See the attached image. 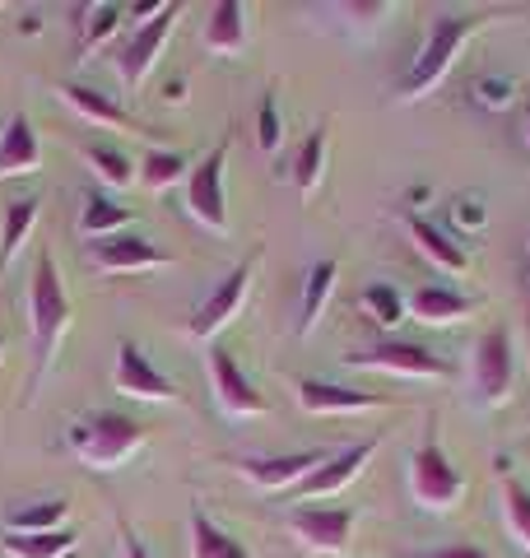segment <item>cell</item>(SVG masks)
I'll return each mask as SVG.
<instances>
[{"label": "cell", "instance_id": "6da1fadb", "mask_svg": "<svg viewBox=\"0 0 530 558\" xmlns=\"http://www.w3.org/2000/svg\"><path fill=\"white\" fill-rule=\"evenodd\" d=\"M489 24H493V14H437L429 24V38H423L419 57L410 61V70H405V80H400V98L414 102L423 94H433L442 75L451 70L456 51H461L474 33H484Z\"/></svg>", "mask_w": 530, "mask_h": 558}, {"label": "cell", "instance_id": "7a4b0ae2", "mask_svg": "<svg viewBox=\"0 0 530 558\" xmlns=\"http://www.w3.org/2000/svg\"><path fill=\"white\" fill-rule=\"evenodd\" d=\"M28 326H33V387L47 377L51 368V354L70 326V299H65V284H61V270L57 260L43 256L38 270H33V289H28Z\"/></svg>", "mask_w": 530, "mask_h": 558}, {"label": "cell", "instance_id": "3957f363", "mask_svg": "<svg viewBox=\"0 0 530 558\" xmlns=\"http://www.w3.org/2000/svg\"><path fill=\"white\" fill-rule=\"evenodd\" d=\"M145 438L149 433H145L140 418L117 414V410H98V414H88L70 428V451L94 470H117L121 461H131L135 451L145 447Z\"/></svg>", "mask_w": 530, "mask_h": 558}, {"label": "cell", "instance_id": "277c9868", "mask_svg": "<svg viewBox=\"0 0 530 558\" xmlns=\"http://www.w3.org/2000/svg\"><path fill=\"white\" fill-rule=\"evenodd\" d=\"M461 494H466L461 470L447 461L437 433H429V438L419 442V451L410 457V498L419 502V508H429V512H447V508L461 502Z\"/></svg>", "mask_w": 530, "mask_h": 558}, {"label": "cell", "instance_id": "5b68a950", "mask_svg": "<svg viewBox=\"0 0 530 558\" xmlns=\"http://www.w3.org/2000/svg\"><path fill=\"white\" fill-rule=\"evenodd\" d=\"M177 14H182V5H177V0H168L164 14H154L149 24L131 28L127 38L117 43V57H112V65H117V75H121V84H127L131 94L140 89V84H145V75H149L154 61H158V51H164V43L172 38Z\"/></svg>", "mask_w": 530, "mask_h": 558}, {"label": "cell", "instance_id": "8992f818", "mask_svg": "<svg viewBox=\"0 0 530 558\" xmlns=\"http://www.w3.org/2000/svg\"><path fill=\"white\" fill-rule=\"evenodd\" d=\"M224 168H228V140H219L205 159L186 172V209L209 233H228V196H224Z\"/></svg>", "mask_w": 530, "mask_h": 558}, {"label": "cell", "instance_id": "52a82bcc", "mask_svg": "<svg viewBox=\"0 0 530 558\" xmlns=\"http://www.w3.org/2000/svg\"><path fill=\"white\" fill-rule=\"evenodd\" d=\"M349 368H373V373H392V377H429V381H447L451 363L429 354L423 344H405V340H382L368 349H353L345 354Z\"/></svg>", "mask_w": 530, "mask_h": 558}, {"label": "cell", "instance_id": "ba28073f", "mask_svg": "<svg viewBox=\"0 0 530 558\" xmlns=\"http://www.w3.org/2000/svg\"><path fill=\"white\" fill-rule=\"evenodd\" d=\"M252 275H256V256L238 260V266L215 284V293H209V299H205L196 312H191L186 336H191V340H215L219 330L238 317V307H242V299H246V289H252Z\"/></svg>", "mask_w": 530, "mask_h": 558}, {"label": "cell", "instance_id": "9c48e42d", "mask_svg": "<svg viewBox=\"0 0 530 558\" xmlns=\"http://www.w3.org/2000/svg\"><path fill=\"white\" fill-rule=\"evenodd\" d=\"M474 396L484 410H498L511 396V330L493 326L474 344Z\"/></svg>", "mask_w": 530, "mask_h": 558}, {"label": "cell", "instance_id": "30bf717a", "mask_svg": "<svg viewBox=\"0 0 530 558\" xmlns=\"http://www.w3.org/2000/svg\"><path fill=\"white\" fill-rule=\"evenodd\" d=\"M209 387H215V400L224 405V414H233V418H252L270 410L265 396L256 391V381L238 368V359L224 344L209 349Z\"/></svg>", "mask_w": 530, "mask_h": 558}, {"label": "cell", "instance_id": "8fae6325", "mask_svg": "<svg viewBox=\"0 0 530 558\" xmlns=\"http://www.w3.org/2000/svg\"><path fill=\"white\" fill-rule=\"evenodd\" d=\"M353 521L359 517L349 508H293L289 512L293 535L316 554H345L353 539Z\"/></svg>", "mask_w": 530, "mask_h": 558}, {"label": "cell", "instance_id": "7c38bea8", "mask_svg": "<svg viewBox=\"0 0 530 558\" xmlns=\"http://www.w3.org/2000/svg\"><path fill=\"white\" fill-rule=\"evenodd\" d=\"M94 266L103 275H131V270H158V266H172L168 252H158L149 238L140 233H112V238H98L94 242Z\"/></svg>", "mask_w": 530, "mask_h": 558}, {"label": "cell", "instance_id": "4fadbf2b", "mask_svg": "<svg viewBox=\"0 0 530 558\" xmlns=\"http://www.w3.org/2000/svg\"><path fill=\"white\" fill-rule=\"evenodd\" d=\"M377 447H382V438H368V442H353V447H345V451H335V457H326L322 465H316L312 470V475L303 480V484H298L293 488V494L298 498H326V494H340V488L353 480V475H359V470L368 465V461H373L377 457Z\"/></svg>", "mask_w": 530, "mask_h": 558}, {"label": "cell", "instance_id": "5bb4252c", "mask_svg": "<svg viewBox=\"0 0 530 558\" xmlns=\"http://www.w3.org/2000/svg\"><path fill=\"white\" fill-rule=\"evenodd\" d=\"M117 391H127L135 400H177V381L168 373H158L154 363L145 359V349L121 340L117 344Z\"/></svg>", "mask_w": 530, "mask_h": 558}, {"label": "cell", "instance_id": "9a60e30c", "mask_svg": "<svg viewBox=\"0 0 530 558\" xmlns=\"http://www.w3.org/2000/svg\"><path fill=\"white\" fill-rule=\"evenodd\" d=\"M322 461L326 451H293V457H246L238 461V470L265 494H279V488H298Z\"/></svg>", "mask_w": 530, "mask_h": 558}, {"label": "cell", "instance_id": "2e32d148", "mask_svg": "<svg viewBox=\"0 0 530 558\" xmlns=\"http://www.w3.org/2000/svg\"><path fill=\"white\" fill-rule=\"evenodd\" d=\"M405 229H410V242L423 252V260H433L442 275H466L470 270V252L461 242H451L447 229H437L429 215H405Z\"/></svg>", "mask_w": 530, "mask_h": 558}, {"label": "cell", "instance_id": "e0dca14e", "mask_svg": "<svg viewBox=\"0 0 530 558\" xmlns=\"http://www.w3.org/2000/svg\"><path fill=\"white\" fill-rule=\"evenodd\" d=\"M405 303H410V317L429 322V326H451V322L470 317V312H480V299H470V293L451 289V284H419Z\"/></svg>", "mask_w": 530, "mask_h": 558}, {"label": "cell", "instance_id": "ac0fdd59", "mask_svg": "<svg viewBox=\"0 0 530 558\" xmlns=\"http://www.w3.org/2000/svg\"><path fill=\"white\" fill-rule=\"evenodd\" d=\"M298 405L308 414H353V410H377L386 405V396L373 391H353V387H335V381H298Z\"/></svg>", "mask_w": 530, "mask_h": 558}, {"label": "cell", "instance_id": "d6986e66", "mask_svg": "<svg viewBox=\"0 0 530 558\" xmlns=\"http://www.w3.org/2000/svg\"><path fill=\"white\" fill-rule=\"evenodd\" d=\"M43 168V145L28 117H10L0 131V178H28Z\"/></svg>", "mask_w": 530, "mask_h": 558}, {"label": "cell", "instance_id": "ffe728a7", "mask_svg": "<svg viewBox=\"0 0 530 558\" xmlns=\"http://www.w3.org/2000/svg\"><path fill=\"white\" fill-rule=\"evenodd\" d=\"M335 279H340V260L326 256V260H316V266L308 270L303 279V303H298V336H312L316 322H322V312L330 303V293H335Z\"/></svg>", "mask_w": 530, "mask_h": 558}, {"label": "cell", "instance_id": "44dd1931", "mask_svg": "<svg viewBox=\"0 0 530 558\" xmlns=\"http://www.w3.org/2000/svg\"><path fill=\"white\" fill-rule=\"evenodd\" d=\"M205 47L219 51V57H238V51L246 47V5L242 0H219V5L209 10Z\"/></svg>", "mask_w": 530, "mask_h": 558}, {"label": "cell", "instance_id": "7402d4cb", "mask_svg": "<svg viewBox=\"0 0 530 558\" xmlns=\"http://www.w3.org/2000/svg\"><path fill=\"white\" fill-rule=\"evenodd\" d=\"M61 98L75 108L84 121H94V126H127V131H140V135H149L140 121L127 112V108H117V102H108L98 89H88V84H61Z\"/></svg>", "mask_w": 530, "mask_h": 558}, {"label": "cell", "instance_id": "603a6c76", "mask_svg": "<svg viewBox=\"0 0 530 558\" xmlns=\"http://www.w3.org/2000/svg\"><path fill=\"white\" fill-rule=\"evenodd\" d=\"M191 558H252V549L219 531L201 508H191Z\"/></svg>", "mask_w": 530, "mask_h": 558}, {"label": "cell", "instance_id": "cb8c5ba5", "mask_svg": "<svg viewBox=\"0 0 530 558\" xmlns=\"http://www.w3.org/2000/svg\"><path fill=\"white\" fill-rule=\"evenodd\" d=\"M127 223H131V205L103 196V191H94V196L84 201V215H80L84 238H112L117 229H127Z\"/></svg>", "mask_w": 530, "mask_h": 558}, {"label": "cell", "instance_id": "d4e9b609", "mask_svg": "<svg viewBox=\"0 0 530 558\" xmlns=\"http://www.w3.org/2000/svg\"><path fill=\"white\" fill-rule=\"evenodd\" d=\"M498 480H503V512H507V526L511 535L521 539V545L530 549V488L511 475V461L498 457Z\"/></svg>", "mask_w": 530, "mask_h": 558}, {"label": "cell", "instance_id": "484cf974", "mask_svg": "<svg viewBox=\"0 0 530 558\" xmlns=\"http://www.w3.org/2000/svg\"><path fill=\"white\" fill-rule=\"evenodd\" d=\"M70 549H75V535L70 531H33V535L10 531L5 535V554L10 558H65Z\"/></svg>", "mask_w": 530, "mask_h": 558}, {"label": "cell", "instance_id": "4316f807", "mask_svg": "<svg viewBox=\"0 0 530 558\" xmlns=\"http://www.w3.org/2000/svg\"><path fill=\"white\" fill-rule=\"evenodd\" d=\"M33 223H38V201H33V196L14 201V205L5 209V233H0V266H14V256L24 252Z\"/></svg>", "mask_w": 530, "mask_h": 558}, {"label": "cell", "instance_id": "83f0119b", "mask_svg": "<svg viewBox=\"0 0 530 558\" xmlns=\"http://www.w3.org/2000/svg\"><path fill=\"white\" fill-rule=\"evenodd\" d=\"M322 172H326V126H316L303 145H298V159H293L298 196H312V191L322 186Z\"/></svg>", "mask_w": 530, "mask_h": 558}, {"label": "cell", "instance_id": "f1b7e54d", "mask_svg": "<svg viewBox=\"0 0 530 558\" xmlns=\"http://www.w3.org/2000/svg\"><path fill=\"white\" fill-rule=\"evenodd\" d=\"M65 517H70V502H65V498L28 502V508H14V512H10V531H20V535H33V531H65Z\"/></svg>", "mask_w": 530, "mask_h": 558}, {"label": "cell", "instance_id": "f546056e", "mask_svg": "<svg viewBox=\"0 0 530 558\" xmlns=\"http://www.w3.org/2000/svg\"><path fill=\"white\" fill-rule=\"evenodd\" d=\"M359 307H363L377 326H400L405 317H410V303H405V293H400L396 284H368L363 299H359Z\"/></svg>", "mask_w": 530, "mask_h": 558}, {"label": "cell", "instance_id": "4dcf8cb0", "mask_svg": "<svg viewBox=\"0 0 530 558\" xmlns=\"http://www.w3.org/2000/svg\"><path fill=\"white\" fill-rule=\"evenodd\" d=\"M191 172V163L182 159V154H164V149H149L145 154V163H140V178H145V186L149 191H164V186H172V182H182Z\"/></svg>", "mask_w": 530, "mask_h": 558}, {"label": "cell", "instance_id": "1f68e13d", "mask_svg": "<svg viewBox=\"0 0 530 558\" xmlns=\"http://www.w3.org/2000/svg\"><path fill=\"white\" fill-rule=\"evenodd\" d=\"M470 94H474V102H480V108H489V112H507L511 102L521 98V84L511 80V75H474Z\"/></svg>", "mask_w": 530, "mask_h": 558}, {"label": "cell", "instance_id": "d6a6232c", "mask_svg": "<svg viewBox=\"0 0 530 558\" xmlns=\"http://www.w3.org/2000/svg\"><path fill=\"white\" fill-rule=\"evenodd\" d=\"M84 159H88V168H98V178L108 182V186H131V182H135V163H131L121 149L88 145V149H84Z\"/></svg>", "mask_w": 530, "mask_h": 558}, {"label": "cell", "instance_id": "836d02e7", "mask_svg": "<svg viewBox=\"0 0 530 558\" xmlns=\"http://www.w3.org/2000/svg\"><path fill=\"white\" fill-rule=\"evenodd\" d=\"M256 145L261 154H275L279 145H285V121H279V98L275 89L261 98V108H256Z\"/></svg>", "mask_w": 530, "mask_h": 558}, {"label": "cell", "instance_id": "e575fe53", "mask_svg": "<svg viewBox=\"0 0 530 558\" xmlns=\"http://www.w3.org/2000/svg\"><path fill=\"white\" fill-rule=\"evenodd\" d=\"M121 20H127V10H121V5H94V10H88V24H84V33H80L84 51H94L103 38H108V33H117Z\"/></svg>", "mask_w": 530, "mask_h": 558}, {"label": "cell", "instance_id": "d590c367", "mask_svg": "<svg viewBox=\"0 0 530 558\" xmlns=\"http://www.w3.org/2000/svg\"><path fill=\"white\" fill-rule=\"evenodd\" d=\"M484 219H489V209H484L480 196H456L451 201V223H456V229L474 233V229H484Z\"/></svg>", "mask_w": 530, "mask_h": 558}, {"label": "cell", "instance_id": "8d00e7d4", "mask_svg": "<svg viewBox=\"0 0 530 558\" xmlns=\"http://www.w3.org/2000/svg\"><path fill=\"white\" fill-rule=\"evenodd\" d=\"M400 558H493L489 549L474 545H442V549H423V554H400Z\"/></svg>", "mask_w": 530, "mask_h": 558}, {"label": "cell", "instance_id": "74e56055", "mask_svg": "<svg viewBox=\"0 0 530 558\" xmlns=\"http://www.w3.org/2000/svg\"><path fill=\"white\" fill-rule=\"evenodd\" d=\"M121 558H154V554L145 549V539H140L131 526H121Z\"/></svg>", "mask_w": 530, "mask_h": 558}, {"label": "cell", "instance_id": "f35d334b", "mask_svg": "<svg viewBox=\"0 0 530 558\" xmlns=\"http://www.w3.org/2000/svg\"><path fill=\"white\" fill-rule=\"evenodd\" d=\"M521 126H526V145H530V98H526V112H521Z\"/></svg>", "mask_w": 530, "mask_h": 558}, {"label": "cell", "instance_id": "ab89813d", "mask_svg": "<svg viewBox=\"0 0 530 558\" xmlns=\"http://www.w3.org/2000/svg\"><path fill=\"white\" fill-rule=\"evenodd\" d=\"M0 354H5V340H0Z\"/></svg>", "mask_w": 530, "mask_h": 558}]
</instances>
